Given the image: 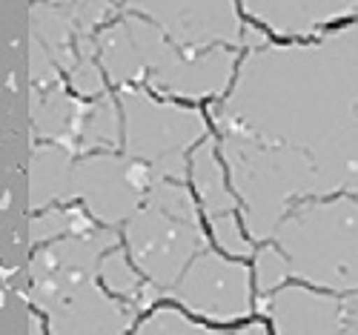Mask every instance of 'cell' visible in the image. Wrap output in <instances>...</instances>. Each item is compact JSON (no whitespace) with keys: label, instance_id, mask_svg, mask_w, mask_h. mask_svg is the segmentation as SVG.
<instances>
[{"label":"cell","instance_id":"6da1fadb","mask_svg":"<svg viewBox=\"0 0 358 335\" xmlns=\"http://www.w3.org/2000/svg\"><path fill=\"white\" fill-rule=\"evenodd\" d=\"M206 117L255 247L295 204L358 198V20L298 41L252 26Z\"/></svg>","mask_w":358,"mask_h":335},{"label":"cell","instance_id":"277c9868","mask_svg":"<svg viewBox=\"0 0 358 335\" xmlns=\"http://www.w3.org/2000/svg\"><path fill=\"white\" fill-rule=\"evenodd\" d=\"M238 9L275 41L313 38L358 20V0H238Z\"/></svg>","mask_w":358,"mask_h":335},{"label":"cell","instance_id":"5b68a950","mask_svg":"<svg viewBox=\"0 0 358 335\" xmlns=\"http://www.w3.org/2000/svg\"><path fill=\"white\" fill-rule=\"evenodd\" d=\"M138 335H206V332H227V329H238V327H215L210 321H201L192 313H187L184 307H155L149 315H143L141 324L132 327Z\"/></svg>","mask_w":358,"mask_h":335},{"label":"cell","instance_id":"7a4b0ae2","mask_svg":"<svg viewBox=\"0 0 358 335\" xmlns=\"http://www.w3.org/2000/svg\"><path fill=\"white\" fill-rule=\"evenodd\" d=\"M252 38L238 0H109L72 80L143 86L158 98L213 104Z\"/></svg>","mask_w":358,"mask_h":335},{"label":"cell","instance_id":"3957f363","mask_svg":"<svg viewBox=\"0 0 358 335\" xmlns=\"http://www.w3.org/2000/svg\"><path fill=\"white\" fill-rule=\"evenodd\" d=\"M250 266L273 332L358 335V198L295 204Z\"/></svg>","mask_w":358,"mask_h":335}]
</instances>
